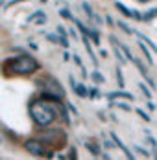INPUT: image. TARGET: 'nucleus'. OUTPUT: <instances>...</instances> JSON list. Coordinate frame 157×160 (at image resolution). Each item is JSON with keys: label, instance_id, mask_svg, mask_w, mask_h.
Wrapping results in <instances>:
<instances>
[{"label": "nucleus", "instance_id": "f257e3e1", "mask_svg": "<svg viewBox=\"0 0 157 160\" xmlns=\"http://www.w3.org/2000/svg\"><path fill=\"white\" fill-rule=\"evenodd\" d=\"M54 103H57V101H52V99H46V98H39V99H33L30 101V116L31 120H33V123L35 125H39V127H48V125H52L54 122H56V118H57V109H56V105Z\"/></svg>", "mask_w": 157, "mask_h": 160}, {"label": "nucleus", "instance_id": "f03ea898", "mask_svg": "<svg viewBox=\"0 0 157 160\" xmlns=\"http://www.w3.org/2000/svg\"><path fill=\"white\" fill-rule=\"evenodd\" d=\"M39 70V63L31 55H20L15 59H8L4 63L6 76H31Z\"/></svg>", "mask_w": 157, "mask_h": 160}, {"label": "nucleus", "instance_id": "7ed1b4c3", "mask_svg": "<svg viewBox=\"0 0 157 160\" xmlns=\"http://www.w3.org/2000/svg\"><path fill=\"white\" fill-rule=\"evenodd\" d=\"M41 85H43V94H46V96H54V98H59L63 99L65 98V90H63L61 83L59 81H56L54 78H45V79L41 81Z\"/></svg>", "mask_w": 157, "mask_h": 160}, {"label": "nucleus", "instance_id": "20e7f679", "mask_svg": "<svg viewBox=\"0 0 157 160\" xmlns=\"http://www.w3.org/2000/svg\"><path fill=\"white\" fill-rule=\"evenodd\" d=\"M24 149L30 153V155H33V157H52L50 153L46 151V147H45V144L41 142V140H26L24 142Z\"/></svg>", "mask_w": 157, "mask_h": 160}, {"label": "nucleus", "instance_id": "39448f33", "mask_svg": "<svg viewBox=\"0 0 157 160\" xmlns=\"http://www.w3.org/2000/svg\"><path fill=\"white\" fill-rule=\"evenodd\" d=\"M115 8H116L124 17H127V18H133V20H142V18H144L139 11H131V9H127L124 4H120V2H115Z\"/></svg>", "mask_w": 157, "mask_h": 160}, {"label": "nucleus", "instance_id": "423d86ee", "mask_svg": "<svg viewBox=\"0 0 157 160\" xmlns=\"http://www.w3.org/2000/svg\"><path fill=\"white\" fill-rule=\"evenodd\" d=\"M68 83H70V87H72V90H74V94H78L79 98H87V96H89V90H87V88H85L83 85H79V83H76L72 76L68 78Z\"/></svg>", "mask_w": 157, "mask_h": 160}, {"label": "nucleus", "instance_id": "0eeeda50", "mask_svg": "<svg viewBox=\"0 0 157 160\" xmlns=\"http://www.w3.org/2000/svg\"><path fill=\"white\" fill-rule=\"evenodd\" d=\"M111 140H115L116 147H120V149H122V153L126 155V158H127V160H137L135 157H133V155H131V151H129V149H127V147L124 145V142H122V140H120V138H118L115 132H111Z\"/></svg>", "mask_w": 157, "mask_h": 160}, {"label": "nucleus", "instance_id": "6e6552de", "mask_svg": "<svg viewBox=\"0 0 157 160\" xmlns=\"http://www.w3.org/2000/svg\"><path fill=\"white\" fill-rule=\"evenodd\" d=\"M111 42L115 44V55H116V59L120 61V64H126V63H127V61H126L127 57H124L126 53L122 52V48H120V42H116V39H115V37H111Z\"/></svg>", "mask_w": 157, "mask_h": 160}, {"label": "nucleus", "instance_id": "1a4fd4ad", "mask_svg": "<svg viewBox=\"0 0 157 160\" xmlns=\"http://www.w3.org/2000/svg\"><path fill=\"white\" fill-rule=\"evenodd\" d=\"M28 22H35V24H46V15H45L43 11H35V13L28 18Z\"/></svg>", "mask_w": 157, "mask_h": 160}, {"label": "nucleus", "instance_id": "9d476101", "mask_svg": "<svg viewBox=\"0 0 157 160\" xmlns=\"http://www.w3.org/2000/svg\"><path fill=\"white\" fill-rule=\"evenodd\" d=\"M107 98H109V99L122 98V99H127V101H133V96H131V94H127V92H124V90H118V92H111V94H107Z\"/></svg>", "mask_w": 157, "mask_h": 160}, {"label": "nucleus", "instance_id": "9b49d317", "mask_svg": "<svg viewBox=\"0 0 157 160\" xmlns=\"http://www.w3.org/2000/svg\"><path fill=\"white\" fill-rule=\"evenodd\" d=\"M135 35H137V37H139L141 41H144V42H146V44L150 46V50H152V52H154V53L157 55V46L154 44V42H152V39H148L146 35H142V33H139V32H135Z\"/></svg>", "mask_w": 157, "mask_h": 160}, {"label": "nucleus", "instance_id": "f8f14e48", "mask_svg": "<svg viewBox=\"0 0 157 160\" xmlns=\"http://www.w3.org/2000/svg\"><path fill=\"white\" fill-rule=\"evenodd\" d=\"M139 46H141L142 53L146 55V59H148V64H154V59H152V53H150V52H148V48H146V42L142 41V42H141V44H139Z\"/></svg>", "mask_w": 157, "mask_h": 160}, {"label": "nucleus", "instance_id": "ddd939ff", "mask_svg": "<svg viewBox=\"0 0 157 160\" xmlns=\"http://www.w3.org/2000/svg\"><path fill=\"white\" fill-rule=\"evenodd\" d=\"M83 11H85V15L89 17V20H94V11H93V8H91V6H89V4H87V2H83Z\"/></svg>", "mask_w": 157, "mask_h": 160}, {"label": "nucleus", "instance_id": "4468645a", "mask_svg": "<svg viewBox=\"0 0 157 160\" xmlns=\"http://www.w3.org/2000/svg\"><path fill=\"white\" fill-rule=\"evenodd\" d=\"M116 26H118L120 30H124V33H127V35H131V33H135V30H131V28H129V26H127L126 22H122V20H118V22H116Z\"/></svg>", "mask_w": 157, "mask_h": 160}, {"label": "nucleus", "instance_id": "2eb2a0df", "mask_svg": "<svg viewBox=\"0 0 157 160\" xmlns=\"http://www.w3.org/2000/svg\"><path fill=\"white\" fill-rule=\"evenodd\" d=\"M142 17H144L142 20H154V18L157 17V8H154V9H150V11H146V13H144Z\"/></svg>", "mask_w": 157, "mask_h": 160}, {"label": "nucleus", "instance_id": "dca6fc26", "mask_svg": "<svg viewBox=\"0 0 157 160\" xmlns=\"http://www.w3.org/2000/svg\"><path fill=\"white\" fill-rule=\"evenodd\" d=\"M85 147H87V151H91V153H93L94 157H98V155H100V149H98L94 144H91V142H87V144H85Z\"/></svg>", "mask_w": 157, "mask_h": 160}, {"label": "nucleus", "instance_id": "f3484780", "mask_svg": "<svg viewBox=\"0 0 157 160\" xmlns=\"http://www.w3.org/2000/svg\"><path fill=\"white\" fill-rule=\"evenodd\" d=\"M91 78H93V81H96V83H104V81H106V78H104L98 70H94L93 74H91Z\"/></svg>", "mask_w": 157, "mask_h": 160}, {"label": "nucleus", "instance_id": "a211bd4d", "mask_svg": "<svg viewBox=\"0 0 157 160\" xmlns=\"http://www.w3.org/2000/svg\"><path fill=\"white\" fill-rule=\"evenodd\" d=\"M139 88L142 90V94L148 98V99H152V90H150V88H148V87H146L144 83H139Z\"/></svg>", "mask_w": 157, "mask_h": 160}, {"label": "nucleus", "instance_id": "6ab92c4d", "mask_svg": "<svg viewBox=\"0 0 157 160\" xmlns=\"http://www.w3.org/2000/svg\"><path fill=\"white\" fill-rule=\"evenodd\" d=\"M116 81H118V87H120V88H124V76H122L120 68H116Z\"/></svg>", "mask_w": 157, "mask_h": 160}, {"label": "nucleus", "instance_id": "aec40b11", "mask_svg": "<svg viewBox=\"0 0 157 160\" xmlns=\"http://www.w3.org/2000/svg\"><path fill=\"white\" fill-rule=\"evenodd\" d=\"M137 114L141 116V118H142V120H144V122H148V123L152 122V118H150V114H146V112L142 111V109H137Z\"/></svg>", "mask_w": 157, "mask_h": 160}, {"label": "nucleus", "instance_id": "412c9836", "mask_svg": "<svg viewBox=\"0 0 157 160\" xmlns=\"http://www.w3.org/2000/svg\"><path fill=\"white\" fill-rule=\"evenodd\" d=\"M59 15H61L63 18H70V20L74 18V17L70 15V11H68V9H65V8H61V9H59Z\"/></svg>", "mask_w": 157, "mask_h": 160}, {"label": "nucleus", "instance_id": "4be33fe9", "mask_svg": "<svg viewBox=\"0 0 157 160\" xmlns=\"http://www.w3.org/2000/svg\"><path fill=\"white\" fill-rule=\"evenodd\" d=\"M68 160H78V151H76V147H70V151H68Z\"/></svg>", "mask_w": 157, "mask_h": 160}, {"label": "nucleus", "instance_id": "5701e85b", "mask_svg": "<svg viewBox=\"0 0 157 160\" xmlns=\"http://www.w3.org/2000/svg\"><path fill=\"white\" fill-rule=\"evenodd\" d=\"M133 149H135L137 153H141V155H144V157H150V153H148L146 149H142V147H139V145H133Z\"/></svg>", "mask_w": 157, "mask_h": 160}, {"label": "nucleus", "instance_id": "b1692460", "mask_svg": "<svg viewBox=\"0 0 157 160\" xmlns=\"http://www.w3.org/2000/svg\"><path fill=\"white\" fill-rule=\"evenodd\" d=\"M115 105H116V107H118V109H122V111H131V107H129V105H126V103H122V101H118V103H115Z\"/></svg>", "mask_w": 157, "mask_h": 160}, {"label": "nucleus", "instance_id": "393cba45", "mask_svg": "<svg viewBox=\"0 0 157 160\" xmlns=\"http://www.w3.org/2000/svg\"><path fill=\"white\" fill-rule=\"evenodd\" d=\"M56 32L59 33L61 37H67V30H65V26H57V30H56Z\"/></svg>", "mask_w": 157, "mask_h": 160}, {"label": "nucleus", "instance_id": "a878e982", "mask_svg": "<svg viewBox=\"0 0 157 160\" xmlns=\"http://www.w3.org/2000/svg\"><path fill=\"white\" fill-rule=\"evenodd\" d=\"M89 98H91V99L98 98V88H91V92H89Z\"/></svg>", "mask_w": 157, "mask_h": 160}, {"label": "nucleus", "instance_id": "bb28decb", "mask_svg": "<svg viewBox=\"0 0 157 160\" xmlns=\"http://www.w3.org/2000/svg\"><path fill=\"white\" fill-rule=\"evenodd\" d=\"M74 63L78 64L79 68H83V64H81V59H79V55H76V53H74Z\"/></svg>", "mask_w": 157, "mask_h": 160}, {"label": "nucleus", "instance_id": "cd10ccee", "mask_svg": "<svg viewBox=\"0 0 157 160\" xmlns=\"http://www.w3.org/2000/svg\"><path fill=\"white\" fill-rule=\"evenodd\" d=\"M67 107H68V111H70V112H74V116L78 114V109H76L74 105H70V103H67Z\"/></svg>", "mask_w": 157, "mask_h": 160}, {"label": "nucleus", "instance_id": "c85d7f7f", "mask_svg": "<svg viewBox=\"0 0 157 160\" xmlns=\"http://www.w3.org/2000/svg\"><path fill=\"white\" fill-rule=\"evenodd\" d=\"M148 109H150V111H155V105L152 103V99H148Z\"/></svg>", "mask_w": 157, "mask_h": 160}, {"label": "nucleus", "instance_id": "c756f323", "mask_svg": "<svg viewBox=\"0 0 157 160\" xmlns=\"http://www.w3.org/2000/svg\"><path fill=\"white\" fill-rule=\"evenodd\" d=\"M68 32H70V35H72V37H74V39H76V37H78V35H76V30H74V28H70V30H68Z\"/></svg>", "mask_w": 157, "mask_h": 160}, {"label": "nucleus", "instance_id": "7c9ffc66", "mask_svg": "<svg viewBox=\"0 0 157 160\" xmlns=\"http://www.w3.org/2000/svg\"><path fill=\"white\" fill-rule=\"evenodd\" d=\"M154 158H155V160H157V151H155V153H154Z\"/></svg>", "mask_w": 157, "mask_h": 160}, {"label": "nucleus", "instance_id": "2f4dec72", "mask_svg": "<svg viewBox=\"0 0 157 160\" xmlns=\"http://www.w3.org/2000/svg\"><path fill=\"white\" fill-rule=\"evenodd\" d=\"M139 2H150V0H139Z\"/></svg>", "mask_w": 157, "mask_h": 160}]
</instances>
